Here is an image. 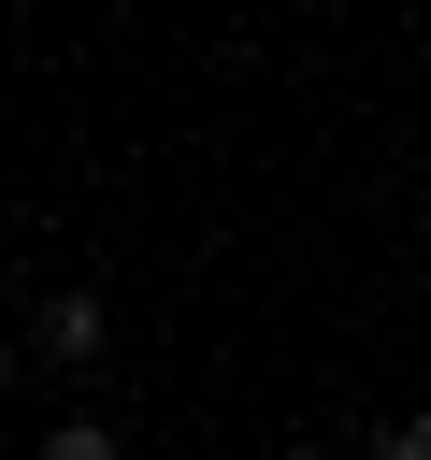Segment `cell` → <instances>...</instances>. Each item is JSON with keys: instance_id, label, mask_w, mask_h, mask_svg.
<instances>
[{"instance_id": "cell-3", "label": "cell", "mask_w": 431, "mask_h": 460, "mask_svg": "<svg viewBox=\"0 0 431 460\" xmlns=\"http://www.w3.org/2000/svg\"><path fill=\"white\" fill-rule=\"evenodd\" d=\"M388 460H431V417H402V431H388Z\"/></svg>"}, {"instance_id": "cell-2", "label": "cell", "mask_w": 431, "mask_h": 460, "mask_svg": "<svg viewBox=\"0 0 431 460\" xmlns=\"http://www.w3.org/2000/svg\"><path fill=\"white\" fill-rule=\"evenodd\" d=\"M43 460H115V431H101V417H57V431H43Z\"/></svg>"}, {"instance_id": "cell-5", "label": "cell", "mask_w": 431, "mask_h": 460, "mask_svg": "<svg viewBox=\"0 0 431 460\" xmlns=\"http://www.w3.org/2000/svg\"><path fill=\"white\" fill-rule=\"evenodd\" d=\"M0 388H14V345H0Z\"/></svg>"}, {"instance_id": "cell-1", "label": "cell", "mask_w": 431, "mask_h": 460, "mask_svg": "<svg viewBox=\"0 0 431 460\" xmlns=\"http://www.w3.org/2000/svg\"><path fill=\"white\" fill-rule=\"evenodd\" d=\"M43 359H101V302H86V288L43 302Z\"/></svg>"}, {"instance_id": "cell-4", "label": "cell", "mask_w": 431, "mask_h": 460, "mask_svg": "<svg viewBox=\"0 0 431 460\" xmlns=\"http://www.w3.org/2000/svg\"><path fill=\"white\" fill-rule=\"evenodd\" d=\"M273 460H330V446H273Z\"/></svg>"}]
</instances>
